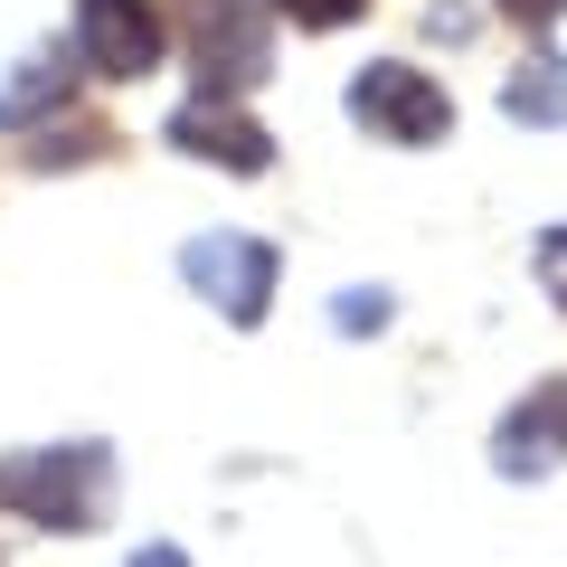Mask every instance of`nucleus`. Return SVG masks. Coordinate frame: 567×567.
<instances>
[{
    "label": "nucleus",
    "mask_w": 567,
    "mask_h": 567,
    "mask_svg": "<svg viewBox=\"0 0 567 567\" xmlns=\"http://www.w3.org/2000/svg\"><path fill=\"white\" fill-rule=\"evenodd\" d=\"M104 483H114L104 445H39V454H10L0 464V511H20L39 529H95Z\"/></svg>",
    "instance_id": "f257e3e1"
},
{
    "label": "nucleus",
    "mask_w": 567,
    "mask_h": 567,
    "mask_svg": "<svg viewBox=\"0 0 567 567\" xmlns=\"http://www.w3.org/2000/svg\"><path fill=\"white\" fill-rule=\"evenodd\" d=\"M350 114L369 123L379 142H445L454 133V104H445V85L425 76V66H406V58H379V66H360L350 76Z\"/></svg>",
    "instance_id": "f03ea898"
},
{
    "label": "nucleus",
    "mask_w": 567,
    "mask_h": 567,
    "mask_svg": "<svg viewBox=\"0 0 567 567\" xmlns=\"http://www.w3.org/2000/svg\"><path fill=\"white\" fill-rule=\"evenodd\" d=\"M189 58L199 95H237L265 76V0H189Z\"/></svg>",
    "instance_id": "7ed1b4c3"
},
{
    "label": "nucleus",
    "mask_w": 567,
    "mask_h": 567,
    "mask_svg": "<svg viewBox=\"0 0 567 567\" xmlns=\"http://www.w3.org/2000/svg\"><path fill=\"white\" fill-rule=\"evenodd\" d=\"M171 48L162 10L152 0H76V66H95V76H152Z\"/></svg>",
    "instance_id": "20e7f679"
},
{
    "label": "nucleus",
    "mask_w": 567,
    "mask_h": 567,
    "mask_svg": "<svg viewBox=\"0 0 567 567\" xmlns=\"http://www.w3.org/2000/svg\"><path fill=\"white\" fill-rule=\"evenodd\" d=\"M181 275L199 284L208 303L227 312V322H265V293H275V246L265 237H189L181 246Z\"/></svg>",
    "instance_id": "39448f33"
},
{
    "label": "nucleus",
    "mask_w": 567,
    "mask_h": 567,
    "mask_svg": "<svg viewBox=\"0 0 567 567\" xmlns=\"http://www.w3.org/2000/svg\"><path fill=\"white\" fill-rule=\"evenodd\" d=\"M492 464L511 483H539V473L567 464V379H539L502 425H492Z\"/></svg>",
    "instance_id": "423d86ee"
},
{
    "label": "nucleus",
    "mask_w": 567,
    "mask_h": 567,
    "mask_svg": "<svg viewBox=\"0 0 567 567\" xmlns=\"http://www.w3.org/2000/svg\"><path fill=\"white\" fill-rule=\"evenodd\" d=\"M171 142H181L189 162H218V171H265V162H275L265 123H256V114H237L227 95H189L181 114H171Z\"/></svg>",
    "instance_id": "0eeeda50"
},
{
    "label": "nucleus",
    "mask_w": 567,
    "mask_h": 567,
    "mask_svg": "<svg viewBox=\"0 0 567 567\" xmlns=\"http://www.w3.org/2000/svg\"><path fill=\"white\" fill-rule=\"evenodd\" d=\"M66 85H76V58H58V48L20 58V76L0 85V123H29L39 104H66Z\"/></svg>",
    "instance_id": "6e6552de"
},
{
    "label": "nucleus",
    "mask_w": 567,
    "mask_h": 567,
    "mask_svg": "<svg viewBox=\"0 0 567 567\" xmlns=\"http://www.w3.org/2000/svg\"><path fill=\"white\" fill-rule=\"evenodd\" d=\"M502 114L511 123H567V58H529L502 85Z\"/></svg>",
    "instance_id": "1a4fd4ad"
},
{
    "label": "nucleus",
    "mask_w": 567,
    "mask_h": 567,
    "mask_svg": "<svg viewBox=\"0 0 567 567\" xmlns=\"http://www.w3.org/2000/svg\"><path fill=\"white\" fill-rule=\"evenodd\" d=\"M275 10H284L293 29H341V20H360L369 0H275Z\"/></svg>",
    "instance_id": "9d476101"
},
{
    "label": "nucleus",
    "mask_w": 567,
    "mask_h": 567,
    "mask_svg": "<svg viewBox=\"0 0 567 567\" xmlns=\"http://www.w3.org/2000/svg\"><path fill=\"white\" fill-rule=\"evenodd\" d=\"M331 322H341V331H379V322H388V293H341Z\"/></svg>",
    "instance_id": "9b49d317"
},
{
    "label": "nucleus",
    "mask_w": 567,
    "mask_h": 567,
    "mask_svg": "<svg viewBox=\"0 0 567 567\" xmlns=\"http://www.w3.org/2000/svg\"><path fill=\"white\" fill-rule=\"evenodd\" d=\"M539 284L567 303V227H548V237H539Z\"/></svg>",
    "instance_id": "f8f14e48"
},
{
    "label": "nucleus",
    "mask_w": 567,
    "mask_h": 567,
    "mask_svg": "<svg viewBox=\"0 0 567 567\" xmlns=\"http://www.w3.org/2000/svg\"><path fill=\"white\" fill-rule=\"evenodd\" d=\"M502 20H520V29H548V20H567V0H492Z\"/></svg>",
    "instance_id": "ddd939ff"
},
{
    "label": "nucleus",
    "mask_w": 567,
    "mask_h": 567,
    "mask_svg": "<svg viewBox=\"0 0 567 567\" xmlns=\"http://www.w3.org/2000/svg\"><path fill=\"white\" fill-rule=\"evenodd\" d=\"M133 567H189L181 548H133Z\"/></svg>",
    "instance_id": "4468645a"
}]
</instances>
